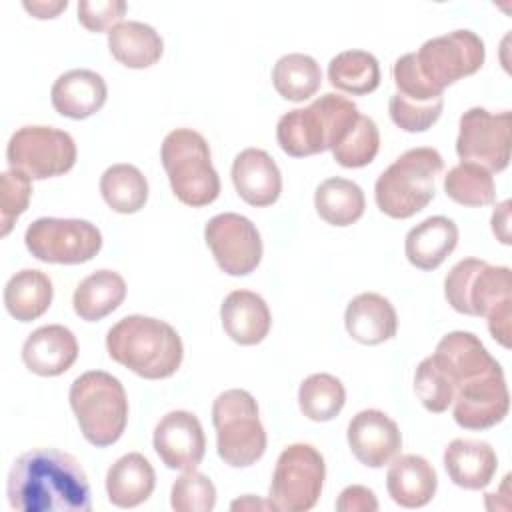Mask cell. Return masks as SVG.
<instances>
[{
	"mask_svg": "<svg viewBox=\"0 0 512 512\" xmlns=\"http://www.w3.org/2000/svg\"><path fill=\"white\" fill-rule=\"evenodd\" d=\"M10 168L24 172L32 180L62 176L76 164L74 138L52 126H22L6 148Z\"/></svg>",
	"mask_w": 512,
	"mask_h": 512,
	"instance_id": "8fae6325",
	"label": "cell"
},
{
	"mask_svg": "<svg viewBox=\"0 0 512 512\" xmlns=\"http://www.w3.org/2000/svg\"><path fill=\"white\" fill-rule=\"evenodd\" d=\"M106 96L108 88L104 78L88 68L60 74L50 90L54 110L72 120H84L96 114L104 106Z\"/></svg>",
	"mask_w": 512,
	"mask_h": 512,
	"instance_id": "44dd1931",
	"label": "cell"
},
{
	"mask_svg": "<svg viewBox=\"0 0 512 512\" xmlns=\"http://www.w3.org/2000/svg\"><path fill=\"white\" fill-rule=\"evenodd\" d=\"M414 392L428 412L440 414L454 400V388L448 378L436 368L432 358H424L414 372Z\"/></svg>",
	"mask_w": 512,
	"mask_h": 512,
	"instance_id": "ab89813d",
	"label": "cell"
},
{
	"mask_svg": "<svg viewBox=\"0 0 512 512\" xmlns=\"http://www.w3.org/2000/svg\"><path fill=\"white\" fill-rule=\"evenodd\" d=\"M68 2L66 0H58V2H44V0H38V2H24V8L34 16V18H54L58 16L62 10H66Z\"/></svg>",
	"mask_w": 512,
	"mask_h": 512,
	"instance_id": "f6af8a7d",
	"label": "cell"
},
{
	"mask_svg": "<svg viewBox=\"0 0 512 512\" xmlns=\"http://www.w3.org/2000/svg\"><path fill=\"white\" fill-rule=\"evenodd\" d=\"M346 438L356 460L368 468L386 466L402 448L398 424L376 408H368L352 416Z\"/></svg>",
	"mask_w": 512,
	"mask_h": 512,
	"instance_id": "e0dca14e",
	"label": "cell"
},
{
	"mask_svg": "<svg viewBox=\"0 0 512 512\" xmlns=\"http://www.w3.org/2000/svg\"><path fill=\"white\" fill-rule=\"evenodd\" d=\"M100 192L114 212L134 214L148 200V182L134 164H112L100 178Z\"/></svg>",
	"mask_w": 512,
	"mask_h": 512,
	"instance_id": "836d02e7",
	"label": "cell"
},
{
	"mask_svg": "<svg viewBox=\"0 0 512 512\" xmlns=\"http://www.w3.org/2000/svg\"><path fill=\"white\" fill-rule=\"evenodd\" d=\"M448 304L468 316H486L492 338L510 348L512 322V272L480 258L456 262L444 280Z\"/></svg>",
	"mask_w": 512,
	"mask_h": 512,
	"instance_id": "7a4b0ae2",
	"label": "cell"
},
{
	"mask_svg": "<svg viewBox=\"0 0 512 512\" xmlns=\"http://www.w3.org/2000/svg\"><path fill=\"white\" fill-rule=\"evenodd\" d=\"M336 510L338 512H374L378 510V500L370 488L352 484L340 492L336 500Z\"/></svg>",
	"mask_w": 512,
	"mask_h": 512,
	"instance_id": "7bdbcfd3",
	"label": "cell"
},
{
	"mask_svg": "<svg viewBox=\"0 0 512 512\" xmlns=\"http://www.w3.org/2000/svg\"><path fill=\"white\" fill-rule=\"evenodd\" d=\"M344 324L356 342L374 346L396 336L398 316L388 298L376 292H362L348 302Z\"/></svg>",
	"mask_w": 512,
	"mask_h": 512,
	"instance_id": "603a6c76",
	"label": "cell"
},
{
	"mask_svg": "<svg viewBox=\"0 0 512 512\" xmlns=\"http://www.w3.org/2000/svg\"><path fill=\"white\" fill-rule=\"evenodd\" d=\"M220 320L224 332L242 346L260 344L272 324V316L264 298L250 290L230 292L220 306Z\"/></svg>",
	"mask_w": 512,
	"mask_h": 512,
	"instance_id": "7402d4cb",
	"label": "cell"
},
{
	"mask_svg": "<svg viewBox=\"0 0 512 512\" xmlns=\"http://www.w3.org/2000/svg\"><path fill=\"white\" fill-rule=\"evenodd\" d=\"M126 8L122 0H82L78 2V20L90 32H110L122 22Z\"/></svg>",
	"mask_w": 512,
	"mask_h": 512,
	"instance_id": "b9f144b4",
	"label": "cell"
},
{
	"mask_svg": "<svg viewBox=\"0 0 512 512\" xmlns=\"http://www.w3.org/2000/svg\"><path fill=\"white\" fill-rule=\"evenodd\" d=\"M314 208L330 226H350L362 218L366 200L362 188L340 176L326 178L314 192Z\"/></svg>",
	"mask_w": 512,
	"mask_h": 512,
	"instance_id": "4dcf8cb0",
	"label": "cell"
},
{
	"mask_svg": "<svg viewBox=\"0 0 512 512\" xmlns=\"http://www.w3.org/2000/svg\"><path fill=\"white\" fill-rule=\"evenodd\" d=\"M378 148L380 132L376 122L360 114L350 134L332 150V156L344 168H362L376 158Z\"/></svg>",
	"mask_w": 512,
	"mask_h": 512,
	"instance_id": "8d00e7d4",
	"label": "cell"
},
{
	"mask_svg": "<svg viewBox=\"0 0 512 512\" xmlns=\"http://www.w3.org/2000/svg\"><path fill=\"white\" fill-rule=\"evenodd\" d=\"M110 358L146 380L172 376L184 358L178 332L164 320L132 314L118 320L106 334Z\"/></svg>",
	"mask_w": 512,
	"mask_h": 512,
	"instance_id": "3957f363",
	"label": "cell"
},
{
	"mask_svg": "<svg viewBox=\"0 0 512 512\" xmlns=\"http://www.w3.org/2000/svg\"><path fill=\"white\" fill-rule=\"evenodd\" d=\"M458 244V226L446 216H430L416 224L404 240V252L420 270L438 268Z\"/></svg>",
	"mask_w": 512,
	"mask_h": 512,
	"instance_id": "484cf974",
	"label": "cell"
},
{
	"mask_svg": "<svg viewBox=\"0 0 512 512\" xmlns=\"http://www.w3.org/2000/svg\"><path fill=\"white\" fill-rule=\"evenodd\" d=\"M232 182L238 196L256 208L270 206L282 192V176L272 156L260 148H246L232 162Z\"/></svg>",
	"mask_w": 512,
	"mask_h": 512,
	"instance_id": "d6986e66",
	"label": "cell"
},
{
	"mask_svg": "<svg viewBox=\"0 0 512 512\" xmlns=\"http://www.w3.org/2000/svg\"><path fill=\"white\" fill-rule=\"evenodd\" d=\"M326 478L322 454L312 444H292L276 460L268 502L272 510L306 512L320 498Z\"/></svg>",
	"mask_w": 512,
	"mask_h": 512,
	"instance_id": "9c48e42d",
	"label": "cell"
},
{
	"mask_svg": "<svg viewBox=\"0 0 512 512\" xmlns=\"http://www.w3.org/2000/svg\"><path fill=\"white\" fill-rule=\"evenodd\" d=\"M510 110L490 112L474 106L460 116L456 154L460 162H472L488 172H500L510 162Z\"/></svg>",
	"mask_w": 512,
	"mask_h": 512,
	"instance_id": "4fadbf2b",
	"label": "cell"
},
{
	"mask_svg": "<svg viewBox=\"0 0 512 512\" xmlns=\"http://www.w3.org/2000/svg\"><path fill=\"white\" fill-rule=\"evenodd\" d=\"M28 252L50 264H82L102 248L100 230L80 218H38L24 234Z\"/></svg>",
	"mask_w": 512,
	"mask_h": 512,
	"instance_id": "7c38bea8",
	"label": "cell"
},
{
	"mask_svg": "<svg viewBox=\"0 0 512 512\" xmlns=\"http://www.w3.org/2000/svg\"><path fill=\"white\" fill-rule=\"evenodd\" d=\"M212 422L216 428V450L224 464L246 468L266 452V432L250 392L240 388L222 392L212 404Z\"/></svg>",
	"mask_w": 512,
	"mask_h": 512,
	"instance_id": "ba28073f",
	"label": "cell"
},
{
	"mask_svg": "<svg viewBox=\"0 0 512 512\" xmlns=\"http://www.w3.org/2000/svg\"><path fill=\"white\" fill-rule=\"evenodd\" d=\"M32 196V178L20 170H6L0 176V224L2 236H8L16 218L26 212Z\"/></svg>",
	"mask_w": 512,
	"mask_h": 512,
	"instance_id": "f35d334b",
	"label": "cell"
},
{
	"mask_svg": "<svg viewBox=\"0 0 512 512\" xmlns=\"http://www.w3.org/2000/svg\"><path fill=\"white\" fill-rule=\"evenodd\" d=\"M492 232L502 244H510V200L496 206L492 214Z\"/></svg>",
	"mask_w": 512,
	"mask_h": 512,
	"instance_id": "ee69618b",
	"label": "cell"
},
{
	"mask_svg": "<svg viewBox=\"0 0 512 512\" xmlns=\"http://www.w3.org/2000/svg\"><path fill=\"white\" fill-rule=\"evenodd\" d=\"M108 48L110 54L126 68L142 70L160 60L164 42L150 24L126 20L108 32Z\"/></svg>",
	"mask_w": 512,
	"mask_h": 512,
	"instance_id": "83f0119b",
	"label": "cell"
},
{
	"mask_svg": "<svg viewBox=\"0 0 512 512\" xmlns=\"http://www.w3.org/2000/svg\"><path fill=\"white\" fill-rule=\"evenodd\" d=\"M242 510V508H272L270 502H260V500H254V496H244L242 500H234L232 502V510Z\"/></svg>",
	"mask_w": 512,
	"mask_h": 512,
	"instance_id": "bcb514c9",
	"label": "cell"
},
{
	"mask_svg": "<svg viewBox=\"0 0 512 512\" xmlns=\"http://www.w3.org/2000/svg\"><path fill=\"white\" fill-rule=\"evenodd\" d=\"M386 488L396 504L404 508H420L434 498L438 476L426 458L418 454H404L390 464Z\"/></svg>",
	"mask_w": 512,
	"mask_h": 512,
	"instance_id": "d4e9b609",
	"label": "cell"
},
{
	"mask_svg": "<svg viewBox=\"0 0 512 512\" xmlns=\"http://www.w3.org/2000/svg\"><path fill=\"white\" fill-rule=\"evenodd\" d=\"M444 192L462 206H488L496 198L492 172L472 162H460L448 170L444 176Z\"/></svg>",
	"mask_w": 512,
	"mask_h": 512,
	"instance_id": "d590c367",
	"label": "cell"
},
{
	"mask_svg": "<svg viewBox=\"0 0 512 512\" xmlns=\"http://www.w3.org/2000/svg\"><path fill=\"white\" fill-rule=\"evenodd\" d=\"M420 78L442 94L446 86L478 72L486 50L482 38L472 30H454L426 40L418 52H412Z\"/></svg>",
	"mask_w": 512,
	"mask_h": 512,
	"instance_id": "30bf717a",
	"label": "cell"
},
{
	"mask_svg": "<svg viewBox=\"0 0 512 512\" xmlns=\"http://www.w3.org/2000/svg\"><path fill=\"white\" fill-rule=\"evenodd\" d=\"M158 458L172 470H194L206 452L200 420L188 410H172L160 418L152 438Z\"/></svg>",
	"mask_w": 512,
	"mask_h": 512,
	"instance_id": "2e32d148",
	"label": "cell"
},
{
	"mask_svg": "<svg viewBox=\"0 0 512 512\" xmlns=\"http://www.w3.org/2000/svg\"><path fill=\"white\" fill-rule=\"evenodd\" d=\"M78 358V342L70 328L48 324L36 328L22 346L26 368L38 376H60Z\"/></svg>",
	"mask_w": 512,
	"mask_h": 512,
	"instance_id": "ffe728a7",
	"label": "cell"
},
{
	"mask_svg": "<svg viewBox=\"0 0 512 512\" xmlns=\"http://www.w3.org/2000/svg\"><path fill=\"white\" fill-rule=\"evenodd\" d=\"M328 80L342 92L370 94L380 84V66L376 56L366 50H344L330 60Z\"/></svg>",
	"mask_w": 512,
	"mask_h": 512,
	"instance_id": "d6a6232c",
	"label": "cell"
},
{
	"mask_svg": "<svg viewBox=\"0 0 512 512\" xmlns=\"http://www.w3.org/2000/svg\"><path fill=\"white\" fill-rule=\"evenodd\" d=\"M170 504L176 512H210L216 506V486L198 470H184L172 484Z\"/></svg>",
	"mask_w": 512,
	"mask_h": 512,
	"instance_id": "74e56055",
	"label": "cell"
},
{
	"mask_svg": "<svg viewBox=\"0 0 512 512\" xmlns=\"http://www.w3.org/2000/svg\"><path fill=\"white\" fill-rule=\"evenodd\" d=\"M444 468L456 486L480 490L492 482L498 458L488 442L456 438L444 450Z\"/></svg>",
	"mask_w": 512,
	"mask_h": 512,
	"instance_id": "cb8c5ba5",
	"label": "cell"
},
{
	"mask_svg": "<svg viewBox=\"0 0 512 512\" xmlns=\"http://www.w3.org/2000/svg\"><path fill=\"white\" fill-rule=\"evenodd\" d=\"M444 160L436 148L420 146L400 154L376 180L374 198L380 212L404 220L424 210L436 194V176Z\"/></svg>",
	"mask_w": 512,
	"mask_h": 512,
	"instance_id": "5b68a950",
	"label": "cell"
},
{
	"mask_svg": "<svg viewBox=\"0 0 512 512\" xmlns=\"http://www.w3.org/2000/svg\"><path fill=\"white\" fill-rule=\"evenodd\" d=\"M156 486L152 464L138 452L118 458L106 474L108 500L118 508H134L148 500Z\"/></svg>",
	"mask_w": 512,
	"mask_h": 512,
	"instance_id": "4316f807",
	"label": "cell"
},
{
	"mask_svg": "<svg viewBox=\"0 0 512 512\" xmlns=\"http://www.w3.org/2000/svg\"><path fill=\"white\" fill-rule=\"evenodd\" d=\"M360 118L358 106L334 92L316 98L308 108L286 112L276 126L280 148L294 158L334 150Z\"/></svg>",
	"mask_w": 512,
	"mask_h": 512,
	"instance_id": "277c9868",
	"label": "cell"
},
{
	"mask_svg": "<svg viewBox=\"0 0 512 512\" xmlns=\"http://www.w3.org/2000/svg\"><path fill=\"white\" fill-rule=\"evenodd\" d=\"M346 402L342 382L326 372L308 376L298 388V406L312 422H328L340 414Z\"/></svg>",
	"mask_w": 512,
	"mask_h": 512,
	"instance_id": "e575fe53",
	"label": "cell"
},
{
	"mask_svg": "<svg viewBox=\"0 0 512 512\" xmlns=\"http://www.w3.org/2000/svg\"><path fill=\"white\" fill-rule=\"evenodd\" d=\"M444 100H432V102H416L410 98L400 96L394 92L388 102L390 118L392 122L402 128L404 132H424L428 130L442 114Z\"/></svg>",
	"mask_w": 512,
	"mask_h": 512,
	"instance_id": "60d3db41",
	"label": "cell"
},
{
	"mask_svg": "<svg viewBox=\"0 0 512 512\" xmlns=\"http://www.w3.org/2000/svg\"><path fill=\"white\" fill-rule=\"evenodd\" d=\"M174 196L192 208L214 202L220 194V178L212 166L206 138L190 128H176L166 134L160 150Z\"/></svg>",
	"mask_w": 512,
	"mask_h": 512,
	"instance_id": "52a82bcc",
	"label": "cell"
},
{
	"mask_svg": "<svg viewBox=\"0 0 512 512\" xmlns=\"http://www.w3.org/2000/svg\"><path fill=\"white\" fill-rule=\"evenodd\" d=\"M272 84L284 100L304 102L322 84L320 64L308 54H284L272 68Z\"/></svg>",
	"mask_w": 512,
	"mask_h": 512,
	"instance_id": "1f68e13d",
	"label": "cell"
},
{
	"mask_svg": "<svg viewBox=\"0 0 512 512\" xmlns=\"http://www.w3.org/2000/svg\"><path fill=\"white\" fill-rule=\"evenodd\" d=\"M8 502L18 512H90V486L80 462L58 448L20 454L6 484Z\"/></svg>",
	"mask_w": 512,
	"mask_h": 512,
	"instance_id": "6da1fadb",
	"label": "cell"
},
{
	"mask_svg": "<svg viewBox=\"0 0 512 512\" xmlns=\"http://www.w3.org/2000/svg\"><path fill=\"white\" fill-rule=\"evenodd\" d=\"M126 298V282L114 270H96L86 276L74 290V312L86 320L96 322L114 312Z\"/></svg>",
	"mask_w": 512,
	"mask_h": 512,
	"instance_id": "f546056e",
	"label": "cell"
},
{
	"mask_svg": "<svg viewBox=\"0 0 512 512\" xmlns=\"http://www.w3.org/2000/svg\"><path fill=\"white\" fill-rule=\"evenodd\" d=\"M68 398L80 432L90 444L106 448L124 434L128 398L116 376L104 370H88L72 382Z\"/></svg>",
	"mask_w": 512,
	"mask_h": 512,
	"instance_id": "8992f818",
	"label": "cell"
},
{
	"mask_svg": "<svg viewBox=\"0 0 512 512\" xmlns=\"http://www.w3.org/2000/svg\"><path fill=\"white\" fill-rule=\"evenodd\" d=\"M204 240L220 270L230 276H246L262 260L260 232L246 216L216 214L204 228Z\"/></svg>",
	"mask_w": 512,
	"mask_h": 512,
	"instance_id": "5bb4252c",
	"label": "cell"
},
{
	"mask_svg": "<svg viewBox=\"0 0 512 512\" xmlns=\"http://www.w3.org/2000/svg\"><path fill=\"white\" fill-rule=\"evenodd\" d=\"M454 420L466 430H486L502 422L510 408V394L502 366H496L454 392Z\"/></svg>",
	"mask_w": 512,
	"mask_h": 512,
	"instance_id": "9a60e30c",
	"label": "cell"
},
{
	"mask_svg": "<svg viewBox=\"0 0 512 512\" xmlns=\"http://www.w3.org/2000/svg\"><path fill=\"white\" fill-rule=\"evenodd\" d=\"M54 288L50 278L36 268L16 272L4 286V306L20 322L40 318L52 304Z\"/></svg>",
	"mask_w": 512,
	"mask_h": 512,
	"instance_id": "f1b7e54d",
	"label": "cell"
},
{
	"mask_svg": "<svg viewBox=\"0 0 512 512\" xmlns=\"http://www.w3.org/2000/svg\"><path fill=\"white\" fill-rule=\"evenodd\" d=\"M430 358L436 364V368L448 378L454 392L468 380L500 366L490 356V352L480 342V338L464 330L448 332L436 344V350Z\"/></svg>",
	"mask_w": 512,
	"mask_h": 512,
	"instance_id": "ac0fdd59",
	"label": "cell"
}]
</instances>
